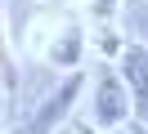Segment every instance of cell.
<instances>
[{
	"instance_id": "cell-7",
	"label": "cell",
	"mask_w": 148,
	"mask_h": 134,
	"mask_svg": "<svg viewBox=\"0 0 148 134\" xmlns=\"http://www.w3.org/2000/svg\"><path fill=\"white\" fill-rule=\"evenodd\" d=\"M130 134H148V130H144V125H130Z\"/></svg>"
},
{
	"instance_id": "cell-5",
	"label": "cell",
	"mask_w": 148,
	"mask_h": 134,
	"mask_svg": "<svg viewBox=\"0 0 148 134\" xmlns=\"http://www.w3.org/2000/svg\"><path fill=\"white\" fill-rule=\"evenodd\" d=\"M130 22H135V31L144 36L139 45H148V0H130Z\"/></svg>"
},
{
	"instance_id": "cell-6",
	"label": "cell",
	"mask_w": 148,
	"mask_h": 134,
	"mask_svg": "<svg viewBox=\"0 0 148 134\" xmlns=\"http://www.w3.org/2000/svg\"><path fill=\"white\" fill-rule=\"evenodd\" d=\"M5 98L14 103V63H5Z\"/></svg>"
},
{
	"instance_id": "cell-1",
	"label": "cell",
	"mask_w": 148,
	"mask_h": 134,
	"mask_svg": "<svg viewBox=\"0 0 148 134\" xmlns=\"http://www.w3.org/2000/svg\"><path fill=\"white\" fill-rule=\"evenodd\" d=\"M81 89H85V76H81V71H72V76H67L54 94L40 98V107L23 121V130H14V134H49L67 112H72V103H76V94H81Z\"/></svg>"
},
{
	"instance_id": "cell-3",
	"label": "cell",
	"mask_w": 148,
	"mask_h": 134,
	"mask_svg": "<svg viewBox=\"0 0 148 134\" xmlns=\"http://www.w3.org/2000/svg\"><path fill=\"white\" fill-rule=\"evenodd\" d=\"M117 63H121V80H126V89H130V98H135V112L148 121V45H126V49L117 54Z\"/></svg>"
},
{
	"instance_id": "cell-4",
	"label": "cell",
	"mask_w": 148,
	"mask_h": 134,
	"mask_svg": "<svg viewBox=\"0 0 148 134\" xmlns=\"http://www.w3.org/2000/svg\"><path fill=\"white\" fill-rule=\"evenodd\" d=\"M81 40H85V27H81V22H67L63 36L49 45V58H54L58 67H72V71H76V63H81Z\"/></svg>"
},
{
	"instance_id": "cell-2",
	"label": "cell",
	"mask_w": 148,
	"mask_h": 134,
	"mask_svg": "<svg viewBox=\"0 0 148 134\" xmlns=\"http://www.w3.org/2000/svg\"><path fill=\"white\" fill-rule=\"evenodd\" d=\"M130 107H135V98H130L126 80L117 71L99 67V80H94V125L99 130H112V125H121L130 116Z\"/></svg>"
}]
</instances>
